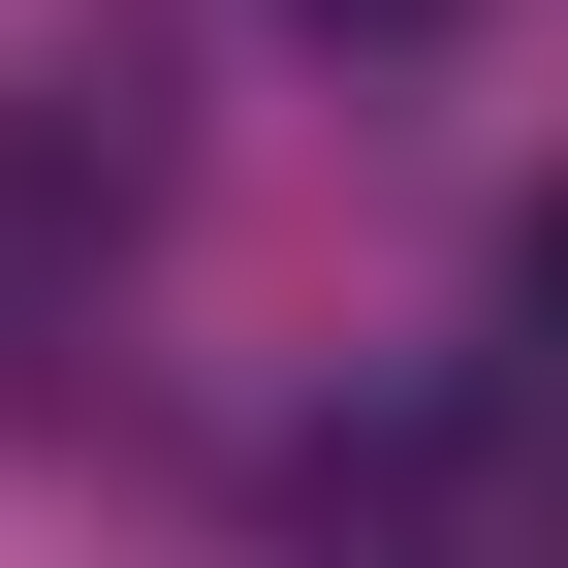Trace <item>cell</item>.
<instances>
[{"label": "cell", "mask_w": 568, "mask_h": 568, "mask_svg": "<svg viewBox=\"0 0 568 568\" xmlns=\"http://www.w3.org/2000/svg\"><path fill=\"white\" fill-rule=\"evenodd\" d=\"M506 347H537V410H568V190L506 222Z\"/></svg>", "instance_id": "cell-2"}, {"label": "cell", "mask_w": 568, "mask_h": 568, "mask_svg": "<svg viewBox=\"0 0 568 568\" xmlns=\"http://www.w3.org/2000/svg\"><path fill=\"white\" fill-rule=\"evenodd\" d=\"M126 190H159V159H126V63H32V95H0V347L126 253Z\"/></svg>", "instance_id": "cell-1"}, {"label": "cell", "mask_w": 568, "mask_h": 568, "mask_svg": "<svg viewBox=\"0 0 568 568\" xmlns=\"http://www.w3.org/2000/svg\"><path fill=\"white\" fill-rule=\"evenodd\" d=\"M316 32H379V63H410V32H474V0H316Z\"/></svg>", "instance_id": "cell-3"}]
</instances>
